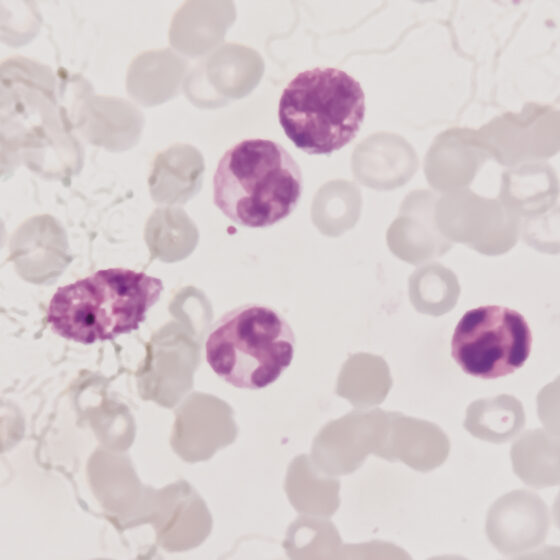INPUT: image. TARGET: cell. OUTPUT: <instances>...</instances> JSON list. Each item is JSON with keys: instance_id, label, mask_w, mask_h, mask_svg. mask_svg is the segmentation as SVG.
Segmentation results:
<instances>
[{"instance_id": "obj_1", "label": "cell", "mask_w": 560, "mask_h": 560, "mask_svg": "<svg viewBox=\"0 0 560 560\" xmlns=\"http://www.w3.org/2000/svg\"><path fill=\"white\" fill-rule=\"evenodd\" d=\"M303 190L300 166L278 142L252 138L231 146L213 176L214 205L232 222L266 228L290 216Z\"/></svg>"}, {"instance_id": "obj_2", "label": "cell", "mask_w": 560, "mask_h": 560, "mask_svg": "<svg viewBox=\"0 0 560 560\" xmlns=\"http://www.w3.org/2000/svg\"><path fill=\"white\" fill-rule=\"evenodd\" d=\"M163 289L159 278L144 272L101 269L59 287L46 320L56 334L74 342L110 340L138 329Z\"/></svg>"}, {"instance_id": "obj_3", "label": "cell", "mask_w": 560, "mask_h": 560, "mask_svg": "<svg viewBox=\"0 0 560 560\" xmlns=\"http://www.w3.org/2000/svg\"><path fill=\"white\" fill-rule=\"evenodd\" d=\"M365 94L346 71L317 66L284 87L278 121L286 137L310 155H329L349 144L365 117Z\"/></svg>"}, {"instance_id": "obj_4", "label": "cell", "mask_w": 560, "mask_h": 560, "mask_svg": "<svg viewBox=\"0 0 560 560\" xmlns=\"http://www.w3.org/2000/svg\"><path fill=\"white\" fill-rule=\"evenodd\" d=\"M295 334L274 307L246 303L229 310L211 327L205 358L233 387L259 390L276 382L291 365Z\"/></svg>"}, {"instance_id": "obj_5", "label": "cell", "mask_w": 560, "mask_h": 560, "mask_svg": "<svg viewBox=\"0 0 560 560\" xmlns=\"http://www.w3.org/2000/svg\"><path fill=\"white\" fill-rule=\"evenodd\" d=\"M532 341L530 326L520 312L483 305L460 318L452 334L451 356L466 374L496 379L524 365Z\"/></svg>"}, {"instance_id": "obj_6", "label": "cell", "mask_w": 560, "mask_h": 560, "mask_svg": "<svg viewBox=\"0 0 560 560\" xmlns=\"http://www.w3.org/2000/svg\"><path fill=\"white\" fill-rule=\"evenodd\" d=\"M545 503L529 491H513L494 503L487 515V535L502 553L539 545L548 531Z\"/></svg>"}, {"instance_id": "obj_7", "label": "cell", "mask_w": 560, "mask_h": 560, "mask_svg": "<svg viewBox=\"0 0 560 560\" xmlns=\"http://www.w3.org/2000/svg\"><path fill=\"white\" fill-rule=\"evenodd\" d=\"M521 403L513 396L479 399L467 411L466 429L474 436L493 443L507 442L524 427Z\"/></svg>"}, {"instance_id": "obj_8", "label": "cell", "mask_w": 560, "mask_h": 560, "mask_svg": "<svg viewBox=\"0 0 560 560\" xmlns=\"http://www.w3.org/2000/svg\"><path fill=\"white\" fill-rule=\"evenodd\" d=\"M459 295L457 276L439 263H427L410 276V301L420 313L443 315L455 307Z\"/></svg>"}]
</instances>
